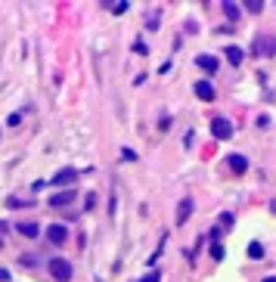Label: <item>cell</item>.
I'll return each instance as SVG.
<instances>
[{"instance_id":"16","label":"cell","mask_w":276,"mask_h":282,"mask_svg":"<svg viewBox=\"0 0 276 282\" xmlns=\"http://www.w3.org/2000/svg\"><path fill=\"white\" fill-rule=\"evenodd\" d=\"M140 282H162V273H159V270H152V273H146Z\"/></svg>"},{"instance_id":"10","label":"cell","mask_w":276,"mask_h":282,"mask_svg":"<svg viewBox=\"0 0 276 282\" xmlns=\"http://www.w3.org/2000/svg\"><path fill=\"white\" fill-rule=\"evenodd\" d=\"M16 229H19L22 236H28V239H34L37 233H41V226H37V223H31V220H22V223H16Z\"/></svg>"},{"instance_id":"7","label":"cell","mask_w":276,"mask_h":282,"mask_svg":"<svg viewBox=\"0 0 276 282\" xmlns=\"http://www.w3.org/2000/svg\"><path fill=\"white\" fill-rule=\"evenodd\" d=\"M192 208H195V201H192V198H180V208H177V226H183V223L189 220Z\"/></svg>"},{"instance_id":"11","label":"cell","mask_w":276,"mask_h":282,"mask_svg":"<svg viewBox=\"0 0 276 282\" xmlns=\"http://www.w3.org/2000/svg\"><path fill=\"white\" fill-rule=\"evenodd\" d=\"M227 59H230V65H239L242 62V50L239 47H227Z\"/></svg>"},{"instance_id":"22","label":"cell","mask_w":276,"mask_h":282,"mask_svg":"<svg viewBox=\"0 0 276 282\" xmlns=\"http://www.w3.org/2000/svg\"><path fill=\"white\" fill-rule=\"evenodd\" d=\"M121 158H124V161H134V158H137V152H131V149H124V152H121Z\"/></svg>"},{"instance_id":"18","label":"cell","mask_w":276,"mask_h":282,"mask_svg":"<svg viewBox=\"0 0 276 282\" xmlns=\"http://www.w3.org/2000/svg\"><path fill=\"white\" fill-rule=\"evenodd\" d=\"M211 258L220 261V258H223V245H217V242H214V245H211Z\"/></svg>"},{"instance_id":"8","label":"cell","mask_w":276,"mask_h":282,"mask_svg":"<svg viewBox=\"0 0 276 282\" xmlns=\"http://www.w3.org/2000/svg\"><path fill=\"white\" fill-rule=\"evenodd\" d=\"M195 96L205 99V102H211V99H214V87H211V81H195Z\"/></svg>"},{"instance_id":"9","label":"cell","mask_w":276,"mask_h":282,"mask_svg":"<svg viewBox=\"0 0 276 282\" xmlns=\"http://www.w3.org/2000/svg\"><path fill=\"white\" fill-rule=\"evenodd\" d=\"M195 65H199V68H202V71H208V74H214V71H217V65H220V62H217V59H214V56H195Z\"/></svg>"},{"instance_id":"1","label":"cell","mask_w":276,"mask_h":282,"mask_svg":"<svg viewBox=\"0 0 276 282\" xmlns=\"http://www.w3.org/2000/svg\"><path fill=\"white\" fill-rule=\"evenodd\" d=\"M50 273H53V279H59V282H68V279L74 276V270H71V264H68L65 258H50Z\"/></svg>"},{"instance_id":"21","label":"cell","mask_w":276,"mask_h":282,"mask_svg":"<svg viewBox=\"0 0 276 282\" xmlns=\"http://www.w3.org/2000/svg\"><path fill=\"white\" fill-rule=\"evenodd\" d=\"M124 10H128V4H115V7H112V13H115V16H121Z\"/></svg>"},{"instance_id":"23","label":"cell","mask_w":276,"mask_h":282,"mask_svg":"<svg viewBox=\"0 0 276 282\" xmlns=\"http://www.w3.org/2000/svg\"><path fill=\"white\" fill-rule=\"evenodd\" d=\"M0 282H10V270H4V267H0Z\"/></svg>"},{"instance_id":"24","label":"cell","mask_w":276,"mask_h":282,"mask_svg":"<svg viewBox=\"0 0 276 282\" xmlns=\"http://www.w3.org/2000/svg\"><path fill=\"white\" fill-rule=\"evenodd\" d=\"M264 282H276V276H267V279H264Z\"/></svg>"},{"instance_id":"5","label":"cell","mask_w":276,"mask_h":282,"mask_svg":"<svg viewBox=\"0 0 276 282\" xmlns=\"http://www.w3.org/2000/svg\"><path fill=\"white\" fill-rule=\"evenodd\" d=\"M227 168L233 174H245L248 171V158L245 155H227Z\"/></svg>"},{"instance_id":"20","label":"cell","mask_w":276,"mask_h":282,"mask_svg":"<svg viewBox=\"0 0 276 282\" xmlns=\"http://www.w3.org/2000/svg\"><path fill=\"white\" fill-rule=\"evenodd\" d=\"M134 53H140V56H146V53H149V47L143 44V40H137V44H134Z\"/></svg>"},{"instance_id":"2","label":"cell","mask_w":276,"mask_h":282,"mask_svg":"<svg viewBox=\"0 0 276 282\" xmlns=\"http://www.w3.org/2000/svg\"><path fill=\"white\" fill-rule=\"evenodd\" d=\"M211 134H214V140H230L233 137V124L227 118H214L211 121Z\"/></svg>"},{"instance_id":"12","label":"cell","mask_w":276,"mask_h":282,"mask_svg":"<svg viewBox=\"0 0 276 282\" xmlns=\"http://www.w3.org/2000/svg\"><path fill=\"white\" fill-rule=\"evenodd\" d=\"M248 258H255V261H261V258H264L261 242H248Z\"/></svg>"},{"instance_id":"17","label":"cell","mask_w":276,"mask_h":282,"mask_svg":"<svg viewBox=\"0 0 276 282\" xmlns=\"http://www.w3.org/2000/svg\"><path fill=\"white\" fill-rule=\"evenodd\" d=\"M233 220H236V217H233L230 211H227V214H220V226H223V229H230V226H233Z\"/></svg>"},{"instance_id":"4","label":"cell","mask_w":276,"mask_h":282,"mask_svg":"<svg viewBox=\"0 0 276 282\" xmlns=\"http://www.w3.org/2000/svg\"><path fill=\"white\" fill-rule=\"evenodd\" d=\"M47 239H50V245H62V242L68 239V229H65L62 223H50V229H47Z\"/></svg>"},{"instance_id":"3","label":"cell","mask_w":276,"mask_h":282,"mask_svg":"<svg viewBox=\"0 0 276 282\" xmlns=\"http://www.w3.org/2000/svg\"><path fill=\"white\" fill-rule=\"evenodd\" d=\"M74 180H78V171L74 168H62V171L53 174V186H71Z\"/></svg>"},{"instance_id":"19","label":"cell","mask_w":276,"mask_h":282,"mask_svg":"<svg viewBox=\"0 0 276 282\" xmlns=\"http://www.w3.org/2000/svg\"><path fill=\"white\" fill-rule=\"evenodd\" d=\"M19 121H22V115H19V112H13V115L7 118V124H10V127H19Z\"/></svg>"},{"instance_id":"13","label":"cell","mask_w":276,"mask_h":282,"mask_svg":"<svg viewBox=\"0 0 276 282\" xmlns=\"http://www.w3.org/2000/svg\"><path fill=\"white\" fill-rule=\"evenodd\" d=\"M258 47H264L261 53H273V50H276V40H270V37H261V40H258Z\"/></svg>"},{"instance_id":"15","label":"cell","mask_w":276,"mask_h":282,"mask_svg":"<svg viewBox=\"0 0 276 282\" xmlns=\"http://www.w3.org/2000/svg\"><path fill=\"white\" fill-rule=\"evenodd\" d=\"M245 10H248V13H261L264 4H258V0H245Z\"/></svg>"},{"instance_id":"14","label":"cell","mask_w":276,"mask_h":282,"mask_svg":"<svg viewBox=\"0 0 276 282\" xmlns=\"http://www.w3.org/2000/svg\"><path fill=\"white\" fill-rule=\"evenodd\" d=\"M223 13L236 22V19H239V7H236V4H230V0H227V4H223Z\"/></svg>"},{"instance_id":"6","label":"cell","mask_w":276,"mask_h":282,"mask_svg":"<svg viewBox=\"0 0 276 282\" xmlns=\"http://www.w3.org/2000/svg\"><path fill=\"white\" fill-rule=\"evenodd\" d=\"M71 198H74V189L53 192V195H50V208H65V205H71Z\"/></svg>"}]
</instances>
